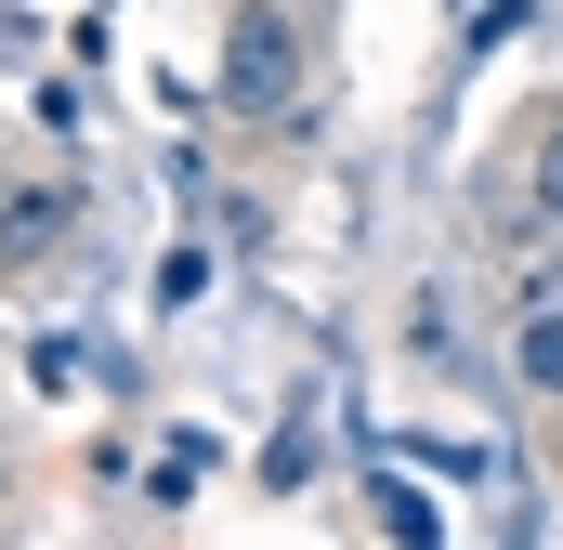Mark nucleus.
<instances>
[{
	"mask_svg": "<svg viewBox=\"0 0 563 550\" xmlns=\"http://www.w3.org/2000/svg\"><path fill=\"white\" fill-rule=\"evenodd\" d=\"M288 92H301V26L276 0H236V26H223V106L236 119H288Z\"/></svg>",
	"mask_w": 563,
	"mask_h": 550,
	"instance_id": "f257e3e1",
	"label": "nucleus"
},
{
	"mask_svg": "<svg viewBox=\"0 0 563 550\" xmlns=\"http://www.w3.org/2000/svg\"><path fill=\"white\" fill-rule=\"evenodd\" d=\"M511 381H525V394H563V288H538V301L511 315Z\"/></svg>",
	"mask_w": 563,
	"mask_h": 550,
	"instance_id": "f03ea898",
	"label": "nucleus"
},
{
	"mask_svg": "<svg viewBox=\"0 0 563 550\" xmlns=\"http://www.w3.org/2000/svg\"><path fill=\"white\" fill-rule=\"evenodd\" d=\"M197 472H210V446H197V459H184V446H170V459H157V472H144V498H157V512H184V498H197Z\"/></svg>",
	"mask_w": 563,
	"mask_h": 550,
	"instance_id": "7ed1b4c3",
	"label": "nucleus"
},
{
	"mask_svg": "<svg viewBox=\"0 0 563 550\" xmlns=\"http://www.w3.org/2000/svg\"><path fill=\"white\" fill-rule=\"evenodd\" d=\"M538 210H563V132L538 144Z\"/></svg>",
	"mask_w": 563,
	"mask_h": 550,
	"instance_id": "20e7f679",
	"label": "nucleus"
},
{
	"mask_svg": "<svg viewBox=\"0 0 563 550\" xmlns=\"http://www.w3.org/2000/svg\"><path fill=\"white\" fill-rule=\"evenodd\" d=\"M538 288H563V275H538Z\"/></svg>",
	"mask_w": 563,
	"mask_h": 550,
	"instance_id": "39448f33",
	"label": "nucleus"
}]
</instances>
